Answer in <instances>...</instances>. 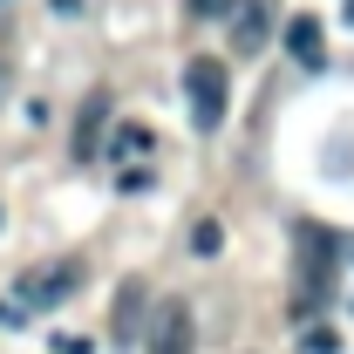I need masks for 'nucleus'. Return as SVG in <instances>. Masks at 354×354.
<instances>
[{
    "instance_id": "nucleus-11",
    "label": "nucleus",
    "mask_w": 354,
    "mask_h": 354,
    "mask_svg": "<svg viewBox=\"0 0 354 354\" xmlns=\"http://www.w3.org/2000/svg\"><path fill=\"white\" fill-rule=\"evenodd\" d=\"M232 7H239V0H191V14H205V21H218V14L232 21Z\"/></svg>"
},
{
    "instance_id": "nucleus-2",
    "label": "nucleus",
    "mask_w": 354,
    "mask_h": 354,
    "mask_svg": "<svg viewBox=\"0 0 354 354\" xmlns=\"http://www.w3.org/2000/svg\"><path fill=\"white\" fill-rule=\"evenodd\" d=\"M75 286H82V259H48V266H35V272L14 286V307L41 313V307H55V300H68Z\"/></svg>"
},
{
    "instance_id": "nucleus-9",
    "label": "nucleus",
    "mask_w": 354,
    "mask_h": 354,
    "mask_svg": "<svg viewBox=\"0 0 354 354\" xmlns=\"http://www.w3.org/2000/svg\"><path fill=\"white\" fill-rule=\"evenodd\" d=\"M136 150H150V136L136 130V123H123V130H116V143H109V157L123 164V157H136Z\"/></svg>"
},
{
    "instance_id": "nucleus-7",
    "label": "nucleus",
    "mask_w": 354,
    "mask_h": 354,
    "mask_svg": "<svg viewBox=\"0 0 354 354\" xmlns=\"http://www.w3.org/2000/svg\"><path fill=\"white\" fill-rule=\"evenodd\" d=\"M102 123H109V95L95 88V95L82 102V116H75V157H82V164L102 150Z\"/></svg>"
},
{
    "instance_id": "nucleus-12",
    "label": "nucleus",
    "mask_w": 354,
    "mask_h": 354,
    "mask_svg": "<svg viewBox=\"0 0 354 354\" xmlns=\"http://www.w3.org/2000/svg\"><path fill=\"white\" fill-rule=\"evenodd\" d=\"M334 348H341V334H327V327H313V334H307V354H334Z\"/></svg>"
},
{
    "instance_id": "nucleus-5",
    "label": "nucleus",
    "mask_w": 354,
    "mask_h": 354,
    "mask_svg": "<svg viewBox=\"0 0 354 354\" xmlns=\"http://www.w3.org/2000/svg\"><path fill=\"white\" fill-rule=\"evenodd\" d=\"M272 41V0H239L232 7V55H259Z\"/></svg>"
},
{
    "instance_id": "nucleus-13",
    "label": "nucleus",
    "mask_w": 354,
    "mask_h": 354,
    "mask_svg": "<svg viewBox=\"0 0 354 354\" xmlns=\"http://www.w3.org/2000/svg\"><path fill=\"white\" fill-rule=\"evenodd\" d=\"M55 354H88V341H75V334H62V341H55Z\"/></svg>"
},
{
    "instance_id": "nucleus-4",
    "label": "nucleus",
    "mask_w": 354,
    "mask_h": 354,
    "mask_svg": "<svg viewBox=\"0 0 354 354\" xmlns=\"http://www.w3.org/2000/svg\"><path fill=\"white\" fill-rule=\"evenodd\" d=\"M198 348V320L184 300H164V307L150 313V354H191Z\"/></svg>"
},
{
    "instance_id": "nucleus-8",
    "label": "nucleus",
    "mask_w": 354,
    "mask_h": 354,
    "mask_svg": "<svg viewBox=\"0 0 354 354\" xmlns=\"http://www.w3.org/2000/svg\"><path fill=\"white\" fill-rule=\"evenodd\" d=\"M320 41H327V35H320L313 14H293V21H286V48H293V62H320Z\"/></svg>"
},
{
    "instance_id": "nucleus-1",
    "label": "nucleus",
    "mask_w": 354,
    "mask_h": 354,
    "mask_svg": "<svg viewBox=\"0 0 354 354\" xmlns=\"http://www.w3.org/2000/svg\"><path fill=\"white\" fill-rule=\"evenodd\" d=\"M293 239H300V300L293 307L313 313L327 300V272H334V239L320 232V225H293Z\"/></svg>"
},
{
    "instance_id": "nucleus-10",
    "label": "nucleus",
    "mask_w": 354,
    "mask_h": 354,
    "mask_svg": "<svg viewBox=\"0 0 354 354\" xmlns=\"http://www.w3.org/2000/svg\"><path fill=\"white\" fill-rule=\"evenodd\" d=\"M218 239H225V232H218V225H212V218H205V225H198V232H191V245H198V252H218Z\"/></svg>"
},
{
    "instance_id": "nucleus-6",
    "label": "nucleus",
    "mask_w": 354,
    "mask_h": 354,
    "mask_svg": "<svg viewBox=\"0 0 354 354\" xmlns=\"http://www.w3.org/2000/svg\"><path fill=\"white\" fill-rule=\"evenodd\" d=\"M143 307H150L143 279H123V286H116V307H109V334H116V341H136V334H150V327H143Z\"/></svg>"
},
{
    "instance_id": "nucleus-3",
    "label": "nucleus",
    "mask_w": 354,
    "mask_h": 354,
    "mask_svg": "<svg viewBox=\"0 0 354 354\" xmlns=\"http://www.w3.org/2000/svg\"><path fill=\"white\" fill-rule=\"evenodd\" d=\"M184 88H191V123L198 130H218L225 123V62L218 55H198L184 68Z\"/></svg>"
}]
</instances>
